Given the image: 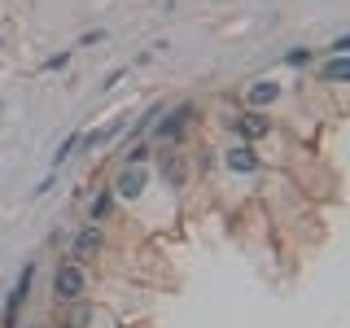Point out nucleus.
I'll return each mask as SVG.
<instances>
[{
  "label": "nucleus",
  "instance_id": "nucleus-1",
  "mask_svg": "<svg viewBox=\"0 0 350 328\" xmlns=\"http://www.w3.org/2000/svg\"><path fill=\"white\" fill-rule=\"evenodd\" d=\"M83 271L79 267H75V262H62V267H57V280H53V289H57V298L62 302H75V298H79V293H83Z\"/></svg>",
  "mask_w": 350,
  "mask_h": 328
},
{
  "label": "nucleus",
  "instance_id": "nucleus-8",
  "mask_svg": "<svg viewBox=\"0 0 350 328\" xmlns=\"http://www.w3.org/2000/svg\"><path fill=\"white\" fill-rule=\"evenodd\" d=\"M328 79H346V62H342V57L328 66Z\"/></svg>",
  "mask_w": 350,
  "mask_h": 328
},
{
  "label": "nucleus",
  "instance_id": "nucleus-7",
  "mask_svg": "<svg viewBox=\"0 0 350 328\" xmlns=\"http://www.w3.org/2000/svg\"><path fill=\"white\" fill-rule=\"evenodd\" d=\"M109 210H114V197H109V193H101V197L92 202V223H101V219H105Z\"/></svg>",
  "mask_w": 350,
  "mask_h": 328
},
{
  "label": "nucleus",
  "instance_id": "nucleus-2",
  "mask_svg": "<svg viewBox=\"0 0 350 328\" xmlns=\"http://www.w3.org/2000/svg\"><path fill=\"white\" fill-rule=\"evenodd\" d=\"M145 184H149L145 167H127L123 175H118V193H123V197H140V193H145Z\"/></svg>",
  "mask_w": 350,
  "mask_h": 328
},
{
  "label": "nucleus",
  "instance_id": "nucleus-5",
  "mask_svg": "<svg viewBox=\"0 0 350 328\" xmlns=\"http://www.w3.org/2000/svg\"><path fill=\"white\" fill-rule=\"evenodd\" d=\"M228 167H232V171H254L258 158L250 149H228Z\"/></svg>",
  "mask_w": 350,
  "mask_h": 328
},
{
  "label": "nucleus",
  "instance_id": "nucleus-6",
  "mask_svg": "<svg viewBox=\"0 0 350 328\" xmlns=\"http://www.w3.org/2000/svg\"><path fill=\"white\" fill-rule=\"evenodd\" d=\"M241 136H250V140H258V136H267L271 131V123H262V118H241Z\"/></svg>",
  "mask_w": 350,
  "mask_h": 328
},
{
  "label": "nucleus",
  "instance_id": "nucleus-4",
  "mask_svg": "<svg viewBox=\"0 0 350 328\" xmlns=\"http://www.w3.org/2000/svg\"><path fill=\"white\" fill-rule=\"evenodd\" d=\"M276 96H280V83H267V79H262V83L250 87V105H271Z\"/></svg>",
  "mask_w": 350,
  "mask_h": 328
},
{
  "label": "nucleus",
  "instance_id": "nucleus-3",
  "mask_svg": "<svg viewBox=\"0 0 350 328\" xmlns=\"http://www.w3.org/2000/svg\"><path fill=\"white\" fill-rule=\"evenodd\" d=\"M101 249V232L96 228H83L79 236H75V258H88V254H96Z\"/></svg>",
  "mask_w": 350,
  "mask_h": 328
}]
</instances>
